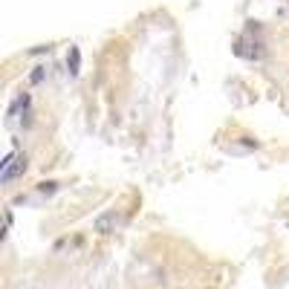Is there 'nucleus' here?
Masks as SVG:
<instances>
[{
	"label": "nucleus",
	"mask_w": 289,
	"mask_h": 289,
	"mask_svg": "<svg viewBox=\"0 0 289 289\" xmlns=\"http://www.w3.org/2000/svg\"><path fill=\"white\" fill-rule=\"evenodd\" d=\"M23 171H26V156H23V153H17V156L9 153V156L3 159V173H0V179H3V182H12L17 173H23Z\"/></svg>",
	"instance_id": "1"
},
{
	"label": "nucleus",
	"mask_w": 289,
	"mask_h": 289,
	"mask_svg": "<svg viewBox=\"0 0 289 289\" xmlns=\"http://www.w3.org/2000/svg\"><path fill=\"white\" fill-rule=\"evenodd\" d=\"M116 226H119V214H116V211H104V214H99V217L93 220V231L110 234V231H116Z\"/></svg>",
	"instance_id": "2"
},
{
	"label": "nucleus",
	"mask_w": 289,
	"mask_h": 289,
	"mask_svg": "<svg viewBox=\"0 0 289 289\" xmlns=\"http://www.w3.org/2000/svg\"><path fill=\"white\" fill-rule=\"evenodd\" d=\"M78 61H81V55H78V50L72 47L69 55H67V64H69V72H72V75H78Z\"/></svg>",
	"instance_id": "3"
}]
</instances>
